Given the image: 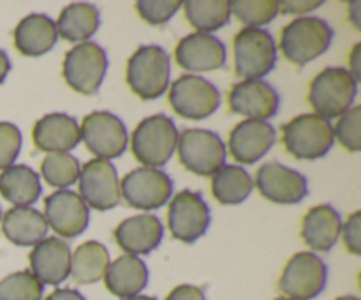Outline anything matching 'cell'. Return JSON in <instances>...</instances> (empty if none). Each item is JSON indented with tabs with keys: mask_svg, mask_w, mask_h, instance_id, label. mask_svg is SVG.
I'll return each instance as SVG.
<instances>
[{
	"mask_svg": "<svg viewBox=\"0 0 361 300\" xmlns=\"http://www.w3.org/2000/svg\"><path fill=\"white\" fill-rule=\"evenodd\" d=\"M281 97L264 80H243L229 90V108L249 120H264L277 115Z\"/></svg>",
	"mask_w": 361,
	"mask_h": 300,
	"instance_id": "17",
	"label": "cell"
},
{
	"mask_svg": "<svg viewBox=\"0 0 361 300\" xmlns=\"http://www.w3.org/2000/svg\"><path fill=\"white\" fill-rule=\"evenodd\" d=\"M176 147L180 164L194 175H215L226 162V145L214 131L185 129L178 134Z\"/></svg>",
	"mask_w": 361,
	"mask_h": 300,
	"instance_id": "8",
	"label": "cell"
},
{
	"mask_svg": "<svg viewBox=\"0 0 361 300\" xmlns=\"http://www.w3.org/2000/svg\"><path fill=\"white\" fill-rule=\"evenodd\" d=\"M81 140L95 159H116L126 152L127 129L122 120L109 112H92L81 122Z\"/></svg>",
	"mask_w": 361,
	"mask_h": 300,
	"instance_id": "11",
	"label": "cell"
},
{
	"mask_svg": "<svg viewBox=\"0 0 361 300\" xmlns=\"http://www.w3.org/2000/svg\"><path fill=\"white\" fill-rule=\"evenodd\" d=\"M9 71H11L9 56H7V53L4 52V49H0V85L4 83V80L7 78Z\"/></svg>",
	"mask_w": 361,
	"mask_h": 300,
	"instance_id": "44",
	"label": "cell"
},
{
	"mask_svg": "<svg viewBox=\"0 0 361 300\" xmlns=\"http://www.w3.org/2000/svg\"><path fill=\"white\" fill-rule=\"evenodd\" d=\"M323 6V0H284L279 2V13L305 14Z\"/></svg>",
	"mask_w": 361,
	"mask_h": 300,
	"instance_id": "39",
	"label": "cell"
},
{
	"mask_svg": "<svg viewBox=\"0 0 361 300\" xmlns=\"http://www.w3.org/2000/svg\"><path fill=\"white\" fill-rule=\"evenodd\" d=\"M358 94V83L345 67H326L312 80L309 102L321 119H335L348 112Z\"/></svg>",
	"mask_w": 361,
	"mask_h": 300,
	"instance_id": "5",
	"label": "cell"
},
{
	"mask_svg": "<svg viewBox=\"0 0 361 300\" xmlns=\"http://www.w3.org/2000/svg\"><path fill=\"white\" fill-rule=\"evenodd\" d=\"M334 134L349 152L361 150V106H351L344 115L338 116Z\"/></svg>",
	"mask_w": 361,
	"mask_h": 300,
	"instance_id": "35",
	"label": "cell"
},
{
	"mask_svg": "<svg viewBox=\"0 0 361 300\" xmlns=\"http://www.w3.org/2000/svg\"><path fill=\"white\" fill-rule=\"evenodd\" d=\"M182 7L180 0H137L136 11L147 23L164 25Z\"/></svg>",
	"mask_w": 361,
	"mask_h": 300,
	"instance_id": "36",
	"label": "cell"
},
{
	"mask_svg": "<svg viewBox=\"0 0 361 300\" xmlns=\"http://www.w3.org/2000/svg\"><path fill=\"white\" fill-rule=\"evenodd\" d=\"M231 14L250 28H261L271 23L279 14V2L275 0H235L229 2Z\"/></svg>",
	"mask_w": 361,
	"mask_h": 300,
	"instance_id": "33",
	"label": "cell"
},
{
	"mask_svg": "<svg viewBox=\"0 0 361 300\" xmlns=\"http://www.w3.org/2000/svg\"><path fill=\"white\" fill-rule=\"evenodd\" d=\"M41 193V180L30 166L13 164L0 173V194L16 207H30Z\"/></svg>",
	"mask_w": 361,
	"mask_h": 300,
	"instance_id": "27",
	"label": "cell"
},
{
	"mask_svg": "<svg viewBox=\"0 0 361 300\" xmlns=\"http://www.w3.org/2000/svg\"><path fill=\"white\" fill-rule=\"evenodd\" d=\"M148 267L141 258L123 254L115 261H109L104 274V284L109 293L120 299L140 295L148 284Z\"/></svg>",
	"mask_w": 361,
	"mask_h": 300,
	"instance_id": "23",
	"label": "cell"
},
{
	"mask_svg": "<svg viewBox=\"0 0 361 300\" xmlns=\"http://www.w3.org/2000/svg\"><path fill=\"white\" fill-rule=\"evenodd\" d=\"M169 55L157 44L140 46L127 60L126 80L130 90L143 101L161 97L169 85Z\"/></svg>",
	"mask_w": 361,
	"mask_h": 300,
	"instance_id": "2",
	"label": "cell"
},
{
	"mask_svg": "<svg viewBox=\"0 0 361 300\" xmlns=\"http://www.w3.org/2000/svg\"><path fill=\"white\" fill-rule=\"evenodd\" d=\"M2 232L14 246L30 247L44 239L48 233V222L37 208L13 207L4 215Z\"/></svg>",
	"mask_w": 361,
	"mask_h": 300,
	"instance_id": "26",
	"label": "cell"
},
{
	"mask_svg": "<svg viewBox=\"0 0 361 300\" xmlns=\"http://www.w3.org/2000/svg\"><path fill=\"white\" fill-rule=\"evenodd\" d=\"M349 74L355 78V81L358 83L361 80V42L355 44L351 55H349Z\"/></svg>",
	"mask_w": 361,
	"mask_h": 300,
	"instance_id": "41",
	"label": "cell"
},
{
	"mask_svg": "<svg viewBox=\"0 0 361 300\" xmlns=\"http://www.w3.org/2000/svg\"><path fill=\"white\" fill-rule=\"evenodd\" d=\"M349 20L356 28H361V2H349Z\"/></svg>",
	"mask_w": 361,
	"mask_h": 300,
	"instance_id": "43",
	"label": "cell"
},
{
	"mask_svg": "<svg viewBox=\"0 0 361 300\" xmlns=\"http://www.w3.org/2000/svg\"><path fill=\"white\" fill-rule=\"evenodd\" d=\"M342 232L341 214L331 205H316L302 222V239L312 251L328 253L334 249Z\"/></svg>",
	"mask_w": 361,
	"mask_h": 300,
	"instance_id": "24",
	"label": "cell"
},
{
	"mask_svg": "<svg viewBox=\"0 0 361 300\" xmlns=\"http://www.w3.org/2000/svg\"><path fill=\"white\" fill-rule=\"evenodd\" d=\"M32 140L37 150L55 154L69 152L81 141L80 124L66 113H49L35 122Z\"/></svg>",
	"mask_w": 361,
	"mask_h": 300,
	"instance_id": "21",
	"label": "cell"
},
{
	"mask_svg": "<svg viewBox=\"0 0 361 300\" xmlns=\"http://www.w3.org/2000/svg\"><path fill=\"white\" fill-rule=\"evenodd\" d=\"M109 265V253L101 242L88 240L71 254V274L78 284H92L104 277Z\"/></svg>",
	"mask_w": 361,
	"mask_h": 300,
	"instance_id": "30",
	"label": "cell"
},
{
	"mask_svg": "<svg viewBox=\"0 0 361 300\" xmlns=\"http://www.w3.org/2000/svg\"><path fill=\"white\" fill-rule=\"evenodd\" d=\"M275 143V129L264 120H242L229 133L228 148L238 164H256Z\"/></svg>",
	"mask_w": 361,
	"mask_h": 300,
	"instance_id": "18",
	"label": "cell"
},
{
	"mask_svg": "<svg viewBox=\"0 0 361 300\" xmlns=\"http://www.w3.org/2000/svg\"><path fill=\"white\" fill-rule=\"evenodd\" d=\"M44 286L30 270H20L0 281V300H41Z\"/></svg>",
	"mask_w": 361,
	"mask_h": 300,
	"instance_id": "34",
	"label": "cell"
},
{
	"mask_svg": "<svg viewBox=\"0 0 361 300\" xmlns=\"http://www.w3.org/2000/svg\"><path fill=\"white\" fill-rule=\"evenodd\" d=\"M166 300H207L203 289L194 284H180L169 292Z\"/></svg>",
	"mask_w": 361,
	"mask_h": 300,
	"instance_id": "40",
	"label": "cell"
},
{
	"mask_svg": "<svg viewBox=\"0 0 361 300\" xmlns=\"http://www.w3.org/2000/svg\"><path fill=\"white\" fill-rule=\"evenodd\" d=\"M326 281V263L317 254L303 251L286 263L279 279V289L289 300H312L323 293Z\"/></svg>",
	"mask_w": 361,
	"mask_h": 300,
	"instance_id": "10",
	"label": "cell"
},
{
	"mask_svg": "<svg viewBox=\"0 0 361 300\" xmlns=\"http://www.w3.org/2000/svg\"><path fill=\"white\" fill-rule=\"evenodd\" d=\"M169 104L187 120H204L221 108V92L212 81L183 74L169 87Z\"/></svg>",
	"mask_w": 361,
	"mask_h": 300,
	"instance_id": "9",
	"label": "cell"
},
{
	"mask_svg": "<svg viewBox=\"0 0 361 300\" xmlns=\"http://www.w3.org/2000/svg\"><path fill=\"white\" fill-rule=\"evenodd\" d=\"M80 196L87 207L95 210H111L118 207L120 180L116 168L104 159H92L81 166Z\"/></svg>",
	"mask_w": 361,
	"mask_h": 300,
	"instance_id": "14",
	"label": "cell"
},
{
	"mask_svg": "<svg viewBox=\"0 0 361 300\" xmlns=\"http://www.w3.org/2000/svg\"><path fill=\"white\" fill-rule=\"evenodd\" d=\"M46 300H87V299H85L78 289L59 288L55 289V292L49 293V295L46 296Z\"/></svg>",
	"mask_w": 361,
	"mask_h": 300,
	"instance_id": "42",
	"label": "cell"
},
{
	"mask_svg": "<svg viewBox=\"0 0 361 300\" xmlns=\"http://www.w3.org/2000/svg\"><path fill=\"white\" fill-rule=\"evenodd\" d=\"M80 161L69 152L48 154L41 162L42 179L51 187L66 189L80 179Z\"/></svg>",
	"mask_w": 361,
	"mask_h": 300,
	"instance_id": "32",
	"label": "cell"
},
{
	"mask_svg": "<svg viewBox=\"0 0 361 300\" xmlns=\"http://www.w3.org/2000/svg\"><path fill=\"white\" fill-rule=\"evenodd\" d=\"M282 141L293 157L316 161L334 148V126L316 113H303L282 126Z\"/></svg>",
	"mask_w": 361,
	"mask_h": 300,
	"instance_id": "4",
	"label": "cell"
},
{
	"mask_svg": "<svg viewBox=\"0 0 361 300\" xmlns=\"http://www.w3.org/2000/svg\"><path fill=\"white\" fill-rule=\"evenodd\" d=\"M342 239H344V246L348 247L349 253H353L355 256L361 254V214L355 212V214L349 215L348 222L342 224L341 232Z\"/></svg>",
	"mask_w": 361,
	"mask_h": 300,
	"instance_id": "38",
	"label": "cell"
},
{
	"mask_svg": "<svg viewBox=\"0 0 361 300\" xmlns=\"http://www.w3.org/2000/svg\"><path fill=\"white\" fill-rule=\"evenodd\" d=\"M164 236V226L152 214L127 217L115 228V240L127 254L143 256L157 249Z\"/></svg>",
	"mask_w": 361,
	"mask_h": 300,
	"instance_id": "22",
	"label": "cell"
},
{
	"mask_svg": "<svg viewBox=\"0 0 361 300\" xmlns=\"http://www.w3.org/2000/svg\"><path fill=\"white\" fill-rule=\"evenodd\" d=\"M28 260L30 272L42 286H59L71 274V249L59 236H48L35 244Z\"/></svg>",
	"mask_w": 361,
	"mask_h": 300,
	"instance_id": "20",
	"label": "cell"
},
{
	"mask_svg": "<svg viewBox=\"0 0 361 300\" xmlns=\"http://www.w3.org/2000/svg\"><path fill=\"white\" fill-rule=\"evenodd\" d=\"M275 300H289V299H286V296H279V299H275Z\"/></svg>",
	"mask_w": 361,
	"mask_h": 300,
	"instance_id": "47",
	"label": "cell"
},
{
	"mask_svg": "<svg viewBox=\"0 0 361 300\" xmlns=\"http://www.w3.org/2000/svg\"><path fill=\"white\" fill-rule=\"evenodd\" d=\"M178 143V129L169 116L157 113L141 120L130 138L137 162L145 168H161L171 159Z\"/></svg>",
	"mask_w": 361,
	"mask_h": 300,
	"instance_id": "3",
	"label": "cell"
},
{
	"mask_svg": "<svg viewBox=\"0 0 361 300\" xmlns=\"http://www.w3.org/2000/svg\"><path fill=\"white\" fill-rule=\"evenodd\" d=\"M252 189V176L238 164H226L215 175H212V194L221 205L243 203Z\"/></svg>",
	"mask_w": 361,
	"mask_h": 300,
	"instance_id": "29",
	"label": "cell"
},
{
	"mask_svg": "<svg viewBox=\"0 0 361 300\" xmlns=\"http://www.w3.org/2000/svg\"><path fill=\"white\" fill-rule=\"evenodd\" d=\"M235 73L243 80H263L277 64V44L264 28L245 27L235 35Z\"/></svg>",
	"mask_w": 361,
	"mask_h": 300,
	"instance_id": "6",
	"label": "cell"
},
{
	"mask_svg": "<svg viewBox=\"0 0 361 300\" xmlns=\"http://www.w3.org/2000/svg\"><path fill=\"white\" fill-rule=\"evenodd\" d=\"M168 226L171 235L180 242H196L210 226V207L200 193L180 191L169 203Z\"/></svg>",
	"mask_w": 361,
	"mask_h": 300,
	"instance_id": "13",
	"label": "cell"
},
{
	"mask_svg": "<svg viewBox=\"0 0 361 300\" xmlns=\"http://www.w3.org/2000/svg\"><path fill=\"white\" fill-rule=\"evenodd\" d=\"M59 41L55 21L46 14H28L14 28V46L21 55L41 56Z\"/></svg>",
	"mask_w": 361,
	"mask_h": 300,
	"instance_id": "25",
	"label": "cell"
},
{
	"mask_svg": "<svg viewBox=\"0 0 361 300\" xmlns=\"http://www.w3.org/2000/svg\"><path fill=\"white\" fill-rule=\"evenodd\" d=\"M44 219L56 235L74 239L87 229L90 212L80 194L59 189L44 200Z\"/></svg>",
	"mask_w": 361,
	"mask_h": 300,
	"instance_id": "15",
	"label": "cell"
},
{
	"mask_svg": "<svg viewBox=\"0 0 361 300\" xmlns=\"http://www.w3.org/2000/svg\"><path fill=\"white\" fill-rule=\"evenodd\" d=\"M122 300H157V299L148 295H136V296H129V299H122Z\"/></svg>",
	"mask_w": 361,
	"mask_h": 300,
	"instance_id": "45",
	"label": "cell"
},
{
	"mask_svg": "<svg viewBox=\"0 0 361 300\" xmlns=\"http://www.w3.org/2000/svg\"><path fill=\"white\" fill-rule=\"evenodd\" d=\"M173 193L169 175L157 168H136L120 182V196L140 210H155L168 203Z\"/></svg>",
	"mask_w": 361,
	"mask_h": 300,
	"instance_id": "12",
	"label": "cell"
},
{
	"mask_svg": "<svg viewBox=\"0 0 361 300\" xmlns=\"http://www.w3.org/2000/svg\"><path fill=\"white\" fill-rule=\"evenodd\" d=\"M182 6L189 23L201 34H210L226 27L231 18L228 0H187Z\"/></svg>",
	"mask_w": 361,
	"mask_h": 300,
	"instance_id": "31",
	"label": "cell"
},
{
	"mask_svg": "<svg viewBox=\"0 0 361 300\" xmlns=\"http://www.w3.org/2000/svg\"><path fill=\"white\" fill-rule=\"evenodd\" d=\"M0 221H2V210H0Z\"/></svg>",
	"mask_w": 361,
	"mask_h": 300,
	"instance_id": "48",
	"label": "cell"
},
{
	"mask_svg": "<svg viewBox=\"0 0 361 300\" xmlns=\"http://www.w3.org/2000/svg\"><path fill=\"white\" fill-rule=\"evenodd\" d=\"M21 150V133L14 124L0 122V169L14 164Z\"/></svg>",
	"mask_w": 361,
	"mask_h": 300,
	"instance_id": "37",
	"label": "cell"
},
{
	"mask_svg": "<svg viewBox=\"0 0 361 300\" xmlns=\"http://www.w3.org/2000/svg\"><path fill=\"white\" fill-rule=\"evenodd\" d=\"M334 28L316 16H302L282 28L281 52L295 66H305L328 52L334 41Z\"/></svg>",
	"mask_w": 361,
	"mask_h": 300,
	"instance_id": "1",
	"label": "cell"
},
{
	"mask_svg": "<svg viewBox=\"0 0 361 300\" xmlns=\"http://www.w3.org/2000/svg\"><path fill=\"white\" fill-rule=\"evenodd\" d=\"M256 187L261 196L279 205L300 203L309 194L305 175L281 162H267L256 173Z\"/></svg>",
	"mask_w": 361,
	"mask_h": 300,
	"instance_id": "16",
	"label": "cell"
},
{
	"mask_svg": "<svg viewBox=\"0 0 361 300\" xmlns=\"http://www.w3.org/2000/svg\"><path fill=\"white\" fill-rule=\"evenodd\" d=\"M226 56L228 53L224 42L215 35L201 32H194L180 39L175 49L176 64L192 73L221 69L226 64Z\"/></svg>",
	"mask_w": 361,
	"mask_h": 300,
	"instance_id": "19",
	"label": "cell"
},
{
	"mask_svg": "<svg viewBox=\"0 0 361 300\" xmlns=\"http://www.w3.org/2000/svg\"><path fill=\"white\" fill-rule=\"evenodd\" d=\"M335 300H360V299L355 295H344V296H338V299H335Z\"/></svg>",
	"mask_w": 361,
	"mask_h": 300,
	"instance_id": "46",
	"label": "cell"
},
{
	"mask_svg": "<svg viewBox=\"0 0 361 300\" xmlns=\"http://www.w3.org/2000/svg\"><path fill=\"white\" fill-rule=\"evenodd\" d=\"M108 71V55L97 42H80L66 53L62 74L74 92L94 95L101 88Z\"/></svg>",
	"mask_w": 361,
	"mask_h": 300,
	"instance_id": "7",
	"label": "cell"
},
{
	"mask_svg": "<svg viewBox=\"0 0 361 300\" xmlns=\"http://www.w3.org/2000/svg\"><path fill=\"white\" fill-rule=\"evenodd\" d=\"M101 25V13L87 2H74L63 7L56 20V34L69 42H87Z\"/></svg>",
	"mask_w": 361,
	"mask_h": 300,
	"instance_id": "28",
	"label": "cell"
}]
</instances>
